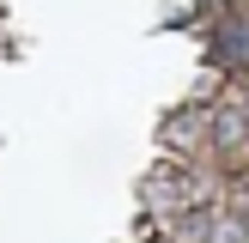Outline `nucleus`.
Listing matches in <instances>:
<instances>
[{
    "mask_svg": "<svg viewBox=\"0 0 249 243\" xmlns=\"http://www.w3.org/2000/svg\"><path fill=\"white\" fill-rule=\"evenodd\" d=\"M219 61H225V67H249V12L219 31Z\"/></svg>",
    "mask_w": 249,
    "mask_h": 243,
    "instance_id": "obj_1",
    "label": "nucleus"
},
{
    "mask_svg": "<svg viewBox=\"0 0 249 243\" xmlns=\"http://www.w3.org/2000/svg\"><path fill=\"white\" fill-rule=\"evenodd\" d=\"M207 243H249L237 219H213V231H207Z\"/></svg>",
    "mask_w": 249,
    "mask_h": 243,
    "instance_id": "obj_2",
    "label": "nucleus"
}]
</instances>
